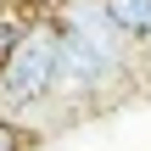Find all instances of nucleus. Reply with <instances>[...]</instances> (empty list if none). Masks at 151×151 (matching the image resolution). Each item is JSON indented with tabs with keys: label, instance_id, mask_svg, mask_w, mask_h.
I'll return each mask as SVG.
<instances>
[{
	"label": "nucleus",
	"instance_id": "obj_1",
	"mask_svg": "<svg viewBox=\"0 0 151 151\" xmlns=\"http://www.w3.org/2000/svg\"><path fill=\"white\" fill-rule=\"evenodd\" d=\"M56 73H62V22L34 17L11 34L6 56H0V106H34L56 95Z\"/></svg>",
	"mask_w": 151,
	"mask_h": 151
},
{
	"label": "nucleus",
	"instance_id": "obj_2",
	"mask_svg": "<svg viewBox=\"0 0 151 151\" xmlns=\"http://www.w3.org/2000/svg\"><path fill=\"white\" fill-rule=\"evenodd\" d=\"M106 11L129 39H151V0H106Z\"/></svg>",
	"mask_w": 151,
	"mask_h": 151
},
{
	"label": "nucleus",
	"instance_id": "obj_3",
	"mask_svg": "<svg viewBox=\"0 0 151 151\" xmlns=\"http://www.w3.org/2000/svg\"><path fill=\"white\" fill-rule=\"evenodd\" d=\"M28 146V134H22V123L11 118V112H0V151H22Z\"/></svg>",
	"mask_w": 151,
	"mask_h": 151
},
{
	"label": "nucleus",
	"instance_id": "obj_4",
	"mask_svg": "<svg viewBox=\"0 0 151 151\" xmlns=\"http://www.w3.org/2000/svg\"><path fill=\"white\" fill-rule=\"evenodd\" d=\"M11 34H17V28H11V22L0 17V56H6V45H11Z\"/></svg>",
	"mask_w": 151,
	"mask_h": 151
}]
</instances>
